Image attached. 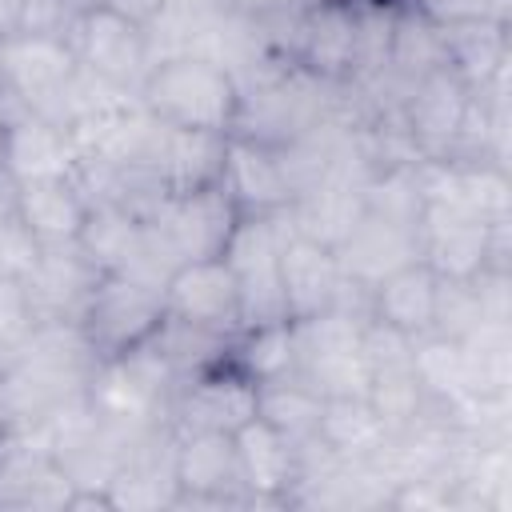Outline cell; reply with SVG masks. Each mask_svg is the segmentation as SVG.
Returning <instances> with one entry per match:
<instances>
[{
  "instance_id": "1",
  "label": "cell",
  "mask_w": 512,
  "mask_h": 512,
  "mask_svg": "<svg viewBox=\"0 0 512 512\" xmlns=\"http://www.w3.org/2000/svg\"><path fill=\"white\" fill-rule=\"evenodd\" d=\"M136 96L148 108V116L168 128L232 132L240 116L236 76L200 52H176V56L152 60Z\"/></svg>"
},
{
  "instance_id": "2",
  "label": "cell",
  "mask_w": 512,
  "mask_h": 512,
  "mask_svg": "<svg viewBox=\"0 0 512 512\" xmlns=\"http://www.w3.org/2000/svg\"><path fill=\"white\" fill-rule=\"evenodd\" d=\"M0 92L68 128L80 112V64L68 36L8 32L0 44Z\"/></svg>"
},
{
  "instance_id": "3",
  "label": "cell",
  "mask_w": 512,
  "mask_h": 512,
  "mask_svg": "<svg viewBox=\"0 0 512 512\" xmlns=\"http://www.w3.org/2000/svg\"><path fill=\"white\" fill-rule=\"evenodd\" d=\"M164 320L168 308L160 284L128 272H100L76 316V332L84 336L96 360H116L136 344H144L148 336H156Z\"/></svg>"
},
{
  "instance_id": "4",
  "label": "cell",
  "mask_w": 512,
  "mask_h": 512,
  "mask_svg": "<svg viewBox=\"0 0 512 512\" xmlns=\"http://www.w3.org/2000/svg\"><path fill=\"white\" fill-rule=\"evenodd\" d=\"M364 312L324 308L316 316L292 320L296 344V376L328 396H364L368 364H364Z\"/></svg>"
},
{
  "instance_id": "5",
  "label": "cell",
  "mask_w": 512,
  "mask_h": 512,
  "mask_svg": "<svg viewBox=\"0 0 512 512\" xmlns=\"http://www.w3.org/2000/svg\"><path fill=\"white\" fill-rule=\"evenodd\" d=\"M420 260L436 276L472 280L484 268H512L508 260V220L488 224L452 200H424L416 220Z\"/></svg>"
},
{
  "instance_id": "6",
  "label": "cell",
  "mask_w": 512,
  "mask_h": 512,
  "mask_svg": "<svg viewBox=\"0 0 512 512\" xmlns=\"http://www.w3.org/2000/svg\"><path fill=\"white\" fill-rule=\"evenodd\" d=\"M64 36L76 52V64L92 80H100L116 92H132V96L140 92V84L152 68V44H148L144 24H136L124 12L92 0L72 16Z\"/></svg>"
},
{
  "instance_id": "7",
  "label": "cell",
  "mask_w": 512,
  "mask_h": 512,
  "mask_svg": "<svg viewBox=\"0 0 512 512\" xmlns=\"http://www.w3.org/2000/svg\"><path fill=\"white\" fill-rule=\"evenodd\" d=\"M392 112L420 160H452L472 112V88L444 64L412 80Z\"/></svg>"
},
{
  "instance_id": "8",
  "label": "cell",
  "mask_w": 512,
  "mask_h": 512,
  "mask_svg": "<svg viewBox=\"0 0 512 512\" xmlns=\"http://www.w3.org/2000/svg\"><path fill=\"white\" fill-rule=\"evenodd\" d=\"M356 40H360V0H312L300 4V16L288 36V60L304 76L328 88H352Z\"/></svg>"
},
{
  "instance_id": "9",
  "label": "cell",
  "mask_w": 512,
  "mask_h": 512,
  "mask_svg": "<svg viewBox=\"0 0 512 512\" xmlns=\"http://www.w3.org/2000/svg\"><path fill=\"white\" fill-rule=\"evenodd\" d=\"M256 416V380H248L228 356L176 384L168 400V424L176 432H240Z\"/></svg>"
},
{
  "instance_id": "10",
  "label": "cell",
  "mask_w": 512,
  "mask_h": 512,
  "mask_svg": "<svg viewBox=\"0 0 512 512\" xmlns=\"http://www.w3.org/2000/svg\"><path fill=\"white\" fill-rule=\"evenodd\" d=\"M176 508H248L228 432H176Z\"/></svg>"
},
{
  "instance_id": "11",
  "label": "cell",
  "mask_w": 512,
  "mask_h": 512,
  "mask_svg": "<svg viewBox=\"0 0 512 512\" xmlns=\"http://www.w3.org/2000/svg\"><path fill=\"white\" fill-rule=\"evenodd\" d=\"M76 480L40 436H0V508L68 512Z\"/></svg>"
},
{
  "instance_id": "12",
  "label": "cell",
  "mask_w": 512,
  "mask_h": 512,
  "mask_svg": "<svg viewBox=\"0 0 512 512\" xmlns=\"http://www.w3.org/2000/svg\"><path fill=\"white\" fill-rule=\"evenodd\" d=\"M236 216L240 212L216 184V188H200V192H184V196H164L148 212V224L156 228L164 248L176 256V264H184V260L220 256Z\"/></svg>"
},
{
  "instance_id": "13",
  "label": "cell",
  "mask_w": 512,
  "mask_h": 512,
  "mask_svg": "<svg viewBox=\"0 0 512 512\" xmlns=\"http://www.w3.org/2000/svg\"><path fill=\"white\" fill-rule=\"evenodd\" d=\"M164 308L172 320H184L192 328H208L220 336L240 332V292L224 256L176 264L164 280Z\"/></svg>"
},
{
  "instance_id": "14",
  "label": "cell",
  "mask_w": 512,
  "mask_h": 512,
  "mask_svg": "<svg viewBox=\"0 0 512 512\" xmlns=\"http://www.w3.org/2000/svg\"><path fill=\"white\" fill-rule=\"evenodd\" d=\"M220 188L232 200L240 216H276L288 212L292 204V180L272 144H260L252 136L228 132L224 144V168H220Z\"/></svg>"
},
{
  "instance_id": "15",
  "label": "cell",
  "mask_w": 512,
  "mask_h": 512,
  "mask_svg": "<svg viewBox=\"0 0 512 512\" xmlns=\"http://www.w3.org/2000/svg\"><path fill=\"white\" fill-rule=\"evenodd\" d=\"M280 288H284L288 320H304L324 308H336L344 300L348 276L340 272L332 244H324L308 232H296L288 224V236L280 248Z\"/></svg>"
},
{
  "instance_id": "16",
  "label": "cell",
  "mask_w": 512,
  "mask_h": 512,
  "mask_svg": "<svg viewBox=\"0 0 512 512\" xmlns=\"http://www.w3.org/2000/svg\"><path fill=\"white\" fill-rule=\"evenodd\" d=\"M100 268L80 252V244H40L36 264L24 272L36 324H76Z\"/></svg>"
},
{
  "instance_id": "17",
  "label": "cell",
  "mask_w": 512,
  "mask_h": 512,
  "mask_svg": "<svg viewBox=\"0 0 512 512\" xmlns=\"http://www.w3.org/2000/svg\"><path fill=\"white\" fill-rule=\"evenodd\" d=\"M336 260H340V272H344L352 284L372 288L376 280H384L388 272L404 268L408 260H420L416 228L364 208V212L352 220V228L340 236Z\"/></svg>"
},
{
  "instance_id": "18",
  "label": "cell",
  "mask_w": 512,
  "mask_h": 512,
  "mask_svg": "<svg viewBox=\"0 0 512 512\" xmlns=\"http://www.w3.org/2000/svg\"><path fill=\"white\" fill-rule=\"evenodd\" d=\"M232 444H236L248 508L256 504L288 508V496L296 488V444L260 416H252L240 432H232Z\"/></svg>"
},
{
  "instance_id": "19",
  "label": "cell",
  "mask_w": 512,
  "mask_h": 512,
  "mask_svg": "<svg viewBox=\"0 0 512 512\" xmlns=\"http://www.w3.org/2000/svg\"><path fill=\"white\" fill-rule=\"evenodd\" d=\"M88 208L92 200L76 172L16 180V212L40 244H76Z\"/></svg>"
},
{
  "instance_id": "20",
  "label": "cell",
  "mask_w": 512,
  "mask_h": 512,
  "mask_svg": "<svg viewBox=\"0 0 512 512\" xmlns=\"http://www.w3.org/2000/svg\"><path fill=\"white\" fill-rule=\"evenodd\" d=\"M80 152L76 140L64 124L28 112L8 100V136H4V172L12 180H32V176H56V172H76Z\"/></svg>"
},
{
  "instance_id": "21",
  "label": "cell",
  "mask_w": 512,
  "mask_h": 512,
  "mask_svg": "<svg viewBox=\"0 0 512 512\" xmlns=\"http://www.w3.org/2000/svg\"><path fill=\"white\" fill-rule=\"evenodd\" d=\"M436 284H440V276L424 260H408L404 268L388 272L384 280H376L368 288V316L416 340V336L432 332Z\"/></svg>"
},
{
  "instance_id": "22",
  "label": "cell",
  "mask_w": 512,
  "mask_h": 512,
  "mask_svg": "<svg viewBox=\"0 0 512 512\" xmlns=\"http://www.w3.org/2000/svg\"><path fill=\"white\" fill-rule=\"evenodd\" d=\"M224 144H228V132H196V128L164 124V140L156 156V176L164 192L184 196V192L216 188L224 168Z\"/></svg>"
},
{
  "instance_id": "23",
  "label": "cell",
  "mask_w": 512,
  "mask_h": 512,
  "mask_svg": "<svg viewBox=\"0 0 512 512\" xmlns=\"http://www.w3.org/2000/svg\"><path fill=\"white\" fill-rule=\"evenodd\" d=\"M444 36V64L476 92L508 72L512 64V40L504 20H472V24H448Z\"/></svg>"
},
{
  "instance_id": "24",
  "label": "cell",
  "mask_w": 512,
  "mask_h": 512,
  "mask_svg": "<svg viewBox=\"0 0 512 512\" xmlns=\"http://www.w3.org/2000/svg\"><path fill=\"white\" fill-rule=\"evenodd\" d=\"M144 240V216L120 200H92L88 220L76 236L80 252L100 272H132Z\"/></svg>"
},
{
  "instance_id": "25",
  "label": "cell",
  "mask_w": 512,
  "mask_h": 512,
  "mask_svg": "<svg viewBox=\"0 0 512 512\" xmlns=\"http://www.w3.org/2000/svg\"><path fill=\"white\" fill-rule=\"evenodd\" d=\"M388 436L392 432L368 396H328L320 408L316 440L340 460H372Z\"/></svg>"
},
{
  "instance_id": "26",
  "label": "cell",
  "mask_w": 512,
  "mask_h": 512,
  "mask_svg": "<svg viewBox=\"0 0 512 512\" xmlns=\"http://www.w3.org/2000/svg\"><path fill=\"white\" fill-rule=\"evenodd\" d=\"M456 344H460L468 396H480V400L512 396V324L508 320H484L476 332H468Z\"/></svg>"
},
{
  "instance_id": "27",
  "label": "cell",
  "mask_w": 512,
  "mask_h": 512,
  "mask_svg": "<svg viewBox=\"0 0 512 512\" xmlns=\"http://www.w3.org/2000/svg\"><path fill=\"white\" fill-rule=\"evenodd\" d=\"M320 408H324V396L312 384H304L296 372L256 384V416L268 420L276 432H284L292 444H300L316 432Z\"/></svg>"
},
{
  "instance_id": "28",
  "label": "cell",
  "mask_w": 512,
  "mask_h": 512,
  "mask_svg": "<svg viewBox=\"0 0 512 512\" xmlns=\"http://www.w3.org/2000/svg\"><path fill=\"white\" fill-rule=\"evenodd\" d=\"M228 360L256 384L280 380L296 372V344H292V320L280 324H256L240 328L228 344Z\"/></svg>"
},
{
  "instance_id": "29",
  "label": "cell",
  "mask_w": 512,
  "mask_h": 512,
  "mask_svg": "<svg viewBox=\"0 0 512 512\" xmlns=\"http://www.w3.org/2000/svg\"><path fill=\"white\" fill-rule=\"evenodd\" d=\"M416 376L432 400V408H456L468 400V388H464V364H460V344L456 340H444L436 332H424L416 336Z\"/></svg>"
},
{
  "instance_id": "30",
  "label": "cell",
  "mask_w": 512,
  "mask_h": 512,
  "mask_svg": "<svg viewBox=\"0 0 512 512\" xmlns=\"http://www.w3.org/2000/svg\"><path fill=\"white\" fill-rule=\"evenodd\" d=\"M484 324V304L476 292V280H452L440 276L436 304H432V332L444 340H464Z\"/></svg>"
},
{
  "instance_id": "31",
  "label": "cell",
  "mask_w": 512,
  "mask_h": 512,
  "mask_svg": "<svg viewBox=\"0 0 512 512\" xmlns=\"http://www.w3.org/2000/svg\"><path fill=\"white\" fill-rule=\"evenodd\" d=\"M36 328L32 300L24 288V276L0 268V360H8Z\"/></svg>"
},
{
  "instance_id": "32",
  "label": "cell",
  "mask_w": 512,
  "mask_h": 512,
  "mask_svg": "<svg viewBox=\"0 0 512 512\" xmlns=\"http://www.w3.org/2000/svg\"><path fill=\"white\" fill-rule=\"evenodd\" d=\"M432 24H472V20H504L512 12V0H412Z\"/></svg>"
},
{
  "instance_id": "33",
  "label": "cell",
  "mask_w": 512,
  "mask_h": 512,
  "mask_svg": "<svg viewBox=\"0 0 512 512\" xmlns=\"http://www.w3.org/2000/svg\"><path fill=\"white\" fill-rule=\"evenodd\" d=\"M40 256V240L28 232V224L20 220V212H0V268L24 276Z\"/></svg>"
},
{
  "instance_id": "34",
  "label": "cell",
  "mask_w": 512,
  "mask_h": 512,
  "mask_svg": "<svg viewBox=\"0 0 512 512\" xmlns=\"http://www.w3.org/2000/svg\"><path fill=\"white\" fill-rule=\"evenodd\" d=\"M88 4H92V0H88ZM100 4H108V8L124 12L128 20H136V24H144V28H152V24H156V16L164 12V0H100Z\"/></svg>"
},
{
  "instance_id": "35",
  "label": "cell",
  "mask_w": 512,
  "mask_h": 512,
  "mask_svg": "<svg viewBox=\"0 0 512 512\" xmlns=\"http://www.w3.org/2000/svg\"><path fill=\"white\" fill-rule=\"evenodd\" d=\"M4 136H8V96L0 92V172H4Z\"/></svg>"
},
{
  "instance_id": "36",
  "label": "cell",
  "mask_w": 512,
  "mask_h": 512,
  "mask_svg": "<svg viewBox=\"0 0 512 512\" xmlns=\"http://www.w3.org/2000/svg\"><path fill=\"white\" fill-rule=\"evenodd\" d=\"M8 4H12V12H16V16H20V8H24V4H28V0H8Z\"/></svg>"
},
{
  "instance_id": "37",
  "label": "cell",
  "mask_w": 512,
  "mask_h": 512,
  "mask_svg": "<svg viewBox=\"0 0 512 512\" xmlns=\"http://www.w3.org/2000/svg\"><path fill=\"white\" fill-rule=\"evenodd\" d=\"M300 4H312V0H300Z\"/></svg>"
},
{
  "instance_id": "38",
  "label": "cell",
  "mask_w": 512,
  "mask_h": 512,
  "mask_svg": "<svg viewBox=\"0 0 512 512\" xmlns=\"http://www.w3.org/2000/svg\"><path fill=\"white\" fill-rule=\"evenodd\" d=\"M0 44H4V36H0Z\"/></svg>"
}]
</instances>
